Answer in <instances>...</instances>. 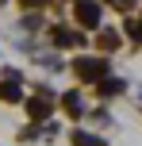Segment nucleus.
Segmentation results:
<instances>
[{
    "mask_svg": "<svg viewBox=\"0 0 142 146\" xmlns=\"http://www.w3.org/2000/svg\"><path fill=\"white\" fill-rule=\"evenodd\" d=\"M73 73L81 81H100V77H108V62L104 58H81V62H73Z\"/></svg>",
    "mask_w": 142,
    "mask_h": 146,
    "instance_id": "f257e3e1",
    "label": "nucleus"
},
{
    "mask_svg": "<svg viewBox=\"0 0 142 146\" xmlns=\"http://www.w3.org/2000/svg\"><path fill=\"white\" fill-rule=\"evenodd\" d=\"M27 111H31V119H46V115L54 111V96L42 88L38 96H31V100H27Z\"/></svg>",
    "mask_w": 142,
    "mask_h": 146,
    "instance_id": "f03ea898",
    "label": "nucleus"
},
{
    "mask_svg": "<svg viewBox=\"0 0 142 146\" xmlns=\"http://www.w3.org/2000/svg\"><path fill=\"white\" fill-rule=\"evenodd\" d=\"M77 19L85 27H100V4L96 0H77Z\"/></svg>",
    "mask_w": 142,
    "mask_h": 146,
    "instance_id": "7ed1b4c3",
    "label": "nucleus"
},
{
    "mask_svg": "<svg viewBox=\"0 0 142 146\" xmlns=\"http://www.w3.org/2000/svg\"><path fill=\"white\" fill-rule=\"evenodd\" d=\"M0 100H8V104H15V100H23V92H19V81H15V77H8V81H0Z\"/></svg>",
    "mask_w": 142,
    "mask_h": 146,
    "instance_id": "20e7f679",
    "label": "nucleus"
},
{
    "mask_svg": "<svg viewBox=\"0 0 142 146\" xmlns=\"http://www.w3.org/2000/svg\"><path fill=\"white\" fill-rule=\"evenodd\" d=\"M54 42L58 46H81V35L69 31V27H54Z\"/></svg>",
    "mask_w": 142,
    "mask_h": 146,
    "instance_id": "39448f33",
    "label": "nucleus"
},
{
    "mask_svg": "<svg viewBox=\"0 0 142 146\" xmlns=\"http://www.w3.org/2000/svg\"><path fill=\"white\" fill-rule=\"evenodd\" d=\"M96 85H100V96H115V92H123V81H115V77H100Z\"/></svg>",
    "mask_w": 142,
    "mask_h": 146,
    "instance_id": "423d86ee",
    "label": "nucleus"
},
{
    "mask_svg": "<svg viewBox=\"0 0 142 146\" xmlns=\"http://www.w3.org/2000/svg\"><path fill=\"white\" fill-rule=\"evenodd\" d=\"M73 146H104V139H96L89 131H73Z\"/></svg>",
    "mask_w": 142,
    "mask_h": 146,
    "instance_id": "0eeeda50",
    "label": "nucleus"
},
{
    "mask_svg": "<svg viewBox=\"0 0 142 146\" xmlns=\"http://www.w3.org/2000/svg\"><path fill=\"white\" fill-rule=\"evenodd\" d=\"M61 104H65L69 115H81V96H77V92H65V96H61Z\"/></svg>",
    "mask_w": 142,
    "mask_h": 146,
    "instance_id": "6e6552de",
    "label": "nucleus"
},
{
    "mask_svg": "<svg viewBox=\"0 0 142 146\" xmlns=\"http://www.w3.org/2000/svg\"><path fill=\"white\" fill-rule=\"evenodd\" d=\"M100 46H104V50H115V46H119V35H115V31H108V35H100Z\"/></svg>",
    "mask_w": 142,
    "mask_h": 146,
    "instance_id": "1a4fd4ad",
    "label": "nucleus"
},
{
    "mask_svg": "<svg viewBox=\"0 0 142 146\" xmlns=\"http://www.w3.org/2000/svg\"><path fill=\"white\" fill-rule=\"evenodd\" d=\"M23 4H27V8H42L46 0H23Z\"/></svg>",
    "mask_w": 142,
    "mask_h": 146,
    "instance_id": "9d476101",
    "label": "nucleus"
}]
</instances>
